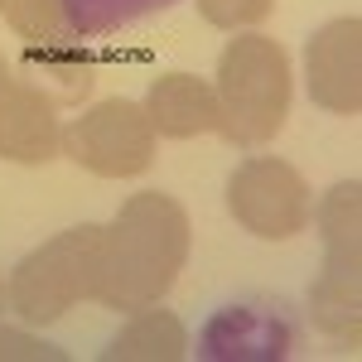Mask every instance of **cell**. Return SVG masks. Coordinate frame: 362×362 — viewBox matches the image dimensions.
Wrapping results in <instances>:
<instances>
[{"instance_id":"2","label":"cell","mask_w":362,"mask_h":362,"mask_svg":"<svg viewBox=\"0 0 362 362\" xmlns=\"http://www.w3.org/2000/svg\"><path fill=\"white\" fill-rule=\"evenodd\" d=\"M174 0H58L68 29L78 34H116V29L136 25L145 15H160Z\"/></svg>"},{"instance_id":"1","label":"cell","mask_w":362,"mask_h":362,"mask_svg":"<svg viewBox=\"0 0 362 362\" xmlns=\"http://www.w3.org/2000/svg\"><path fill=\"white\" fill-rule=\"evenodd\" d=\"M300 343V319L285 300L247 295L198 324L194 353L203 362H280Z\"/></svg>"}]
</instances>
